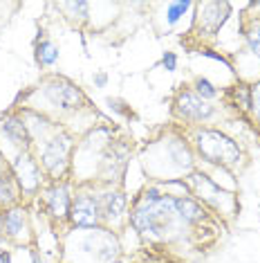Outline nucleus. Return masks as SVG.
<instances>
[{
	"instance_id": "1",
	"label": "nucleus",
	"mask_w": 260,
	"mask_h": 263,
	"mask_svg": "<svg viewBox=\"0 0 260 263\" xmlns=\"http://www.w3.org/2000/svg\"><path fill=\"white\" fill-rule=\"evenodd\" d=\"M130 225L144 236H150L159 241L166 238V232L173 230L177 212H175V198L173 196H164L157 187H148L137 198L128 214Z\"/></svg>"
},
{
	"instance_id": "2",
	"label": "nucleus",
	"mask_w": 260,
	"mask_h": 263,
	"mask_svg": "<svg viewBox=\"0 0 260 263\" xmlns=\"http://www.w3.org/2000/svg\"><path fill=\"white\" fill-rule=\"evenodd\" d=\"M195 148H198L200 158H204L211 164L233 166L240 162L242 151L231 137H227L220 130H198L195 133Z\"/></svg>"
},
{
	"instance_id": "3",
	"label": "nucleus",
	"mask_w": 260,
	"mask_h": 263,
	"mask_svg": "<svg viewBox=\"0 0 260 263\" xmlns=\"http://www.w3.org/2000/svg\"><path fill=\"white\" fill-rule=\"evenodd\" d=\"M70 220L72 225L81 227V230H94V227L101 225L103 220V209H101V200L94 194H79L72 200L70 207Z\"/></svg>"
},
{
	"instance_id": "4",
	"label": "nucleus",
	"mask_w": 260,
	"mask_h": 263,
	"mask_svg": "<svg viewBox=\"0 0 260 263\" xmlns=\"http://www.w3.org/2000/svg\"><path fill=\"white\" fill-rule=\"evenodd\" d=\"M70 148H72V140L65 133H56L54 137H50L43 144V148H40V162H43V166L56 180H58V176H63L65 166H68Z\"/></svg>"
},
{
	"instance_id": "5",
	"label": "nucleus",
	"mask_w": 260,
	"mask_h": 263,
	"mask_svg": "<svg viewBox=\"0 0 260 263\" xmlns=\"http://www.w3.org/2000/svg\"><path fill=\"white\" fill-rule=\"evenodd\" d=\"M47 101L52 106H56L58 110H76L85 104V97L74 83L68 79H50L43 88Z\"/></svg>"
},
{
	"instance_id": "6",
	"label": "nucleus",
	"mask_w": 260,
	"mask_h": 263,
	"mask_svg": "<svg viewBox=\"0 0 260 263\" xmlns=\"http://www.w3.org/2000/svg\"><path fill=\"white\" fill-rule=\"evenodd\" d=\"M173 110H175V115L180 119H184V122H204V119L213 117V112H215V108L209 101H204L202 97H198V95L191 90H182L177 95Z\"/></svg>"
},
{
	"instance_id": "7",
	"label": "nucleus",
	"mask_w": 260,
	"mask_h": 263,
	"mask_svg": "<svg viewBox=\"0 0 260 263\" xmlns=\"http://www.w3.org/2000/svg\"><path fill=\"white\" fill-rule=\"evenodd\" d=\"M229 11H231V5L229 3H202V5H198V27L211 36V34H215L218 29L224 25Z\"/></svg>"
},
{
	"instance_id": "8",
	"label": "nucleus",
	"mask_w": 260,
	"mask_h": 263,
	"mask_svg": "<svg viewBox=\"0 0 260 263\" xmlns=\"http://www.w3.org/2000/svg\"><path fill=\"white\" fill-rule=\"evenodd\" d=\"M43 202H45V207H47V212H50L52 218H56V220L70 218L72 198H70V191L65 184L54 182L52 187H47L43 191Z\"/></svg>"
},
{
	"instance_id": "9",
	"label": "nucleus",
	"mask_w": 260,
	"mask_h": 263,
	"mask_svg": "<svg viewBox=\"0 0 260 263\" xmlns=\"http://www.w3.org/2000/svg\"><path fill=\"white\" fill-rule=\"evenodd\" d=\"M14 173L18 178V184L23 191H36L40 187V169L38 162L27 151L16 155L14 160Z\"/></svg>"
},
{
	"instance_id": "10",
	"label": "nucleus",
	"mask_w": 260,
	"mask_h": 263,
	"mask_svg": "<svg viewBox=\"0 0 260 263\" xmlns=\"http://www.w3.org/2000/svg\"><path fill=\"white\" fill-rule=\"evenodd\" d=\"M0 133L7 137L14 146H18L20 151H27L29 142H32L29 140L27 124L23 122L20 117H16V115H7L5 119H0Z\"/></svg>"
},
{
	"instance_id": "11",
	"label": "nucleus",
	"mask_w": 260,
	"mask_h": 263,
	"mask_svg": "<svg viewBox=\"0 0 260 263\" xmlns=\"http://www.w3.org/2000/svg\"><path fill=\"white\" fill-rule=\"evenodd\" d=\"M126 158H128V151L123 146H110L103 153L101 166H103L105 180H117L121 176V171L126 169Z\"/></svg>"
},
{
	"instance_id": "12",
	"label": "nucleus",
	"mask_w": 260,
	"mask_h": 263,
	"mask_svg": "<svg viewBox=\"0 0 260 263\" xmlns=\"http://www.w3.org/2000/svg\"><path fill=\"white\" fill-rule=\"evenodd\" d=\"M101 200V209H103V218L108 220H119L123 214H126V207H128V200L121 191L112 189V191H105L103 196H99Z\"/></svg>"
},
{
	"instance_id": "13",
	"label": "nucleus",
	"mask_w": 260,
	"mask_h": 263,
	"mask_svg": "<svg viewBox=\"0 0 260 263\" xmlns=\"http://www.w3.org/2000/svg\"><path fill=\"white\" fill-rule=\"evenodd\" d=\"M3 232L9 238H23L27 232V216L20 207H11L3 214Z\"/></svg>"
},
{
	"instance_id": "14",
	"label": "nucleus",
	"mask_w": 260,
	"mask_h": 263,
	"mask_svg": "<svg viewBox=\"0 0 260 263\" xmlns=\"http://www.w3.org/2000/svg\"><path fill=\"white\" fill-rule=\"evenodd\" d=\"M175 212H177V218L186 225H195V223H200V220H204V216H206L204 207L200 205L198 200L188 198V196L175 198Z\"/></svg>"
},
{
	"instance_id": "15",
	"label": "nucleus",
	"mask_w": 260,
	"mask_h": 263,
	"mask_svg": "<svg viewBox=\"0 0 260 263\" xmlns=\"http://www.w3.org/2000/svg\"><path fill=\"white\" fill-rule=\"evenodd\" d=\"M16 202V182L14 176H9L7 171L0 173V207H9Z\"/></svg>"
},
{
	"instance_id": "16",
	"label": "nucleus",
	"mask_w": 260,
	"mask_h": 263,
	"mask_svg": "<svg viewBox=\"0 0 260 263\" xmlns=\"http://www.w3.org/2000/svg\"><path fill=\"white\" fill-rule=\"evenodd\" d=\"M36 61L40 65H54L58 61V47L52 41H40L36 45Z\"/></svg>"
},
{
	"instance_id": "17",
	"label": "nucleus",
	"mask_w": 260,
	"mask_h": 263,
	"mask_svg": "<svg viewBox=\"0 0 260 263\" xmlns=\"http://www.w3.org/2000/svg\"><path fill=\"white\" fill-rule=\"evenodd\" d=\"M191 7H193V3H188V0H184V3H168L166 5V23L168 25H175Z\"/></svg>"
},
{
	"instance_id": "18",
	"label": "nucleus",
	"mask_w": 260,
	"mask_h": 263,
	"mask_svg": "<svg viewBox=\"0 0 260 263\" xmlns=\"http://www.w3.org/2000/svg\"><path fill=\"white\" fill-rule=\"evenodd\" d=\"M247 45H249V52L256 59H260V23H253V25L247 29Z\"/></svg>"
},
{
	"instance_id": "19",
	"label": "nucleus",
	"mask_w": 260,
	"mask_h": 263,
	"mask_svg": "<svg viewBox=\"0 0 260 263\" xmlns=\"http://www.w3.org/2000/svg\"><path fill=\"white\" fill-rule=\"evenodd\" d=\"M195 95H198V97H202L204 101L206 99H215L218 97V88L209 79H202V77H200V79L195 81Z\"/></svg>"
},
{
	"instance_id": "20",
	"label": "nucleus",
	"mask_w": 260,
	"mask_h": 263,
	"mask_svg": "<svg viewBox=\"0 0 260 263\" xmlns=\"http://www.w3.org/2000/svg\"><path fill=\"white\" fill-rule=\"evenodd\" d=\"M249 106H251L253 115L260 119V81H258V83H253L251 90H249Z\"/></svg>"
},
{
	"instance_id": "21",
	"label": "nucleus",
	"mask_w": 260,
	"mask_h": 263,
	"mask_svg": "<svg viewBox=\"0 0 260 263\" xmlns=\"http://www.w3.org/2000/svg\"><path fill=\"white\" fill-rule=\"evenodd\" d=\"M162 65L168 70V72H175V70H177V57L173 54V52H164V57H162Z\"/></svg>"
},
{
	"instance_id": "22",
	"label": "nucleus",
	"mask_w": 260,
	"mask_h": 263,
	"mask_svg": "<svg viewBox=\"0 0 260 263\" xmlns=\"http://www.w3.org/2000/svg\"><path fill=\"white\" fill-rule=\"evenodd\" d=\"M105 83H108V74H105V72H97V74H94V86H97V88H105Z\"/></svg>"
},
{
	"instance_id": "23",
	"label": "nucleus",
	"mask_w": 260,
	"mask_h": 263,
	"mask_svg": "<svg viewBox=\"0 0 260 263\" xmlns=\"http://www.w3.org/2000/svg\"><path fill=\"white\" fill-rule=\"evenodd\" d=\"M32 263H45L43 259H40V256L38 254H34V259H32Z\"/></svg>"
}]
</instances>
